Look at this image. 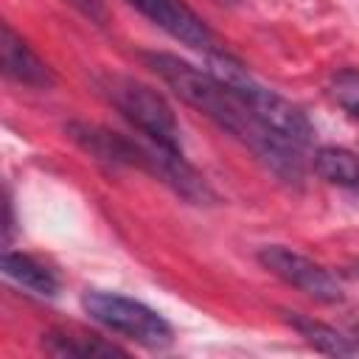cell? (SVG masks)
Masks as SVG:
<instances>
[{"label":"cell","mask_w":359,"mask_h":359,"mask_svg":"<svg viewBox=\"0 0 359 359\" xmlns=\"http://www.w3.org/2000/svg\"><path fill=\"white\" fill-rule=\"evenodd\" d=\"M356 275H359V266H356Z\"/></svg>","instance_id":"15"},{"label":"cell","mask_w":359,"mask_h":359,"mask_svg":"<svg viewBox=\"0 0 359 359\" xmlns=\"http://www.w3.org/2000/svg\"><path fill=\"white\" fill-rule=\"evenodd\" d=\"M224 3H236V0H224Z\"/></svg>","instance_id":"14"},{"label":"cell","mask_w":359,"mask_h":359,"mask_svg":"<svg viewBox=\"0 0 359 359\" xmlns=\"http://www.w3.org/2000/svg\"><path fill=\"white\" fill-rule=\"evenodd\" d=\"M126 3L135 6L143 17H149L157 28H163L168 36L180 39L182 45L202 50V53L222 50L210 25L185 0H126Z\"/></svg>","instance_id":"6"},{"label":"cell","mask_w":359,"mask_h":359,"mask_svg":"<svg viewBox=\"0 0 359 359\" xmlns=\"http://www.w3.org/2000/svg\"><path fill=\"white\" fill-rule=\"evenodd\" d=\"M98 87L104 90L109 104L140 135L149 137V143L182 154V137H180V123L174 118V109L154 87H149L137 79H129V76H118V73L101 76Z\"/></svg>","instance_id":"3"},{"label":"cell","mask_w":359,"mask_h":359,"mask_svg":"<svg viewBox=\"0 0 359 359\" xmlns=\"http://www.w3.org/2000/svg\"><path fill=\"white\" fill-rule=\"evenodd\" d=\"M42 348L53 356H81V359L126 356V351L118 348L115 342H107L104 337H95V334H81V331H48L42 337Z\"/></svg>","instance_id":"8"},{"label":"cell","mask_w":359,"mask_h":359,"mask_svg":"<svg viewBox=\"0 0 359 359\" xmlns=\"http://www.w3.org/2000/svg\"><path fill=\"white\" fill-rule=\"evenodd\" d=\"M143 62L151 73H157L185 104L199 109L205 118H210L219 129L230 132L236 140H241L266 168H272L283 182H300L303 180V160L300 149L269 132L224 84H219L208 70H199L188 65L185 59L174 53H143Z\"/></svg>","instance_id":"1"},{"label":"cell","mask_w":359,"mask_h":359,"mask_svg":"<svg viewBox=\"0 0 359 359\" xmlns=\"http://www.w3.org/2000/svg\"><path fill=\"white\" fill-rule=\"evenodd\" d=\"M328 95L342 107L351 118L359 121V70L356 67H342L331 76L328 81Z\"/></svg>","instance_id":"12"},{"label":"cell","mask_w":359,"mask_h":359,"mask_svg":"<svg viewBox=\"0 0 359 359\" xmlns=\"http://www.w3.org/2000/svg\"><path fill=\"white\" fill-rule=\"evenodd\" d=\"M0 53H3V70L8 79H14L17 84L25 87H36V90H48L53 87V70L34 53V48L8 25L3 22V42H0Z\"/></svg>","instance_id":"7"},{"label":"cell","mask_w":359,"mask_h":359,"mask_svg":"<svg viewBox=\"0 0 359 359\" xmlns=\"http://www.w3.org/2000/svg\"><path fill=\"white\" fill-rule=\"evenodd\" d=\"M67 3H70V6H76L81 14H87L90 20H98V22H101V20L107 17V11H104V3H101V0H67Z\"/></svg>","instance_id":"13"},{"label":"cell","mask_w":359,"mask_h":359,"mask_svg":"<svg viewBox=\"0 0 359 359\" xmlns=\"http://www.w3.org/2000/svg\"><path fill=\"white\" fill-rule=\"evenodd\" d=\"M314 171L342 188H359V154L339 149V146H323L314 151Z\"/></svg>","instance_id":"11"},{"label":"cell","mask_w":359,"mask_h":359,"mask_svg":"<svg viewBox=\"0 0 359 359\" xmlns=\"http://www.w3.org/2000/svg\"><path fill=\"white\" fill-rule=\"evenodd\" d=\"M289 325L320 353H331V356H351V353H359V342H353L351 337L339 334L337 328L320 323V320H311V317H303V314H286Z\"/></svg>","instance_id":"10"},{"label":"cell","mask_w":359,"mask_h":359,"mask_svg":"<svg viewBox=\"0 0 359 359\" xmlns=\"http://www.w3.org/2000/svg\"><path fill=\"white\" fill-rule=\"evenodd\" d=\"M258 264L272 272L275 278H280L283 283L294 286L297 292L320 300V303H339L342 300V289L337 283V278L323 269L317 261L306 258L303 252H294L283 244H266L258 250Z\"/></svg>","instance_id":"5"},{"label":"cell","mask_w":359,"mask_h":359,"mask_svg":"<svg viewBox=\"0 0 359 359\" xmlns=\"http://www.w3.org/2000/svg\"><path fill=\"white\" fill-rule=\"evenodd\" d=\"M205 59H208L205 70L219 84H224L269 132H275L278 137H283L286 143H292L297 149L311 143L314 126H311V121L306 118V112L297 104H292L289 98H283L280 93L269 90V87L258 84L247 73V67L238 59H233L224 48L216 50V53H205Z\"/></svg>","instance_id":"2"},{"label":"cell","mask_w":359,"mask_h":359,"mask_svg":"<svg viewBox=\"0 0 359 359\" xmlns=\"http://www.w3.org/2000/svg\"><path fill=\"white\" fill-rule=\"evenodd\" d=\"M3 272L17 280L20 286L31 289L34 294H56L59 292V278L53 275V269H48L42 261H36L34 255H25V252H14V250H6L3 252Z\"/></svg>","instance_id":"9"},{"label":"cell","mask_w":359,"mask_h":359,"mask_svg":"<svg viewBox=\"0 0 359 359\" xmlns=\"http://www.w3.org/2000/svg\"><path fill=\"white\" fill-rule=\"evenodd\" d=\"M81 309L98 325H104V328H109V331H115V334H121V337H126L143 348L163 351L174 342L171 323L163 314H157L154 309H149L146 303L132 300L126 294L87 289L81 294Z\"/></svg>","instance_id":"4"}]
</instances>
